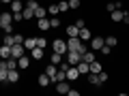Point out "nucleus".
Returning <instances> with one entry per match:
<instances>
[{
  "label": "nucleus",
  "mask_w": 129,
  "mask_h": 96,
  "mask_svg": "<svg viewBox=\"0 0 129 96\" xmlns=\"http://www.w3.org/2000/svg\"><path fill=\"white\" fill-rule=\"evenodd\" d=\"M67 62H69V66H78V62L82 60V54L80 51H75V49H67Z\"/></svg>",
  "instance_id": "f257e3e1"
},
{
  "label": "nucleus",
  "mask_w": 129,
  "mask_h": 96,
  "mask_svg": "<svg viewBox=\"0 0 129 96\" xmlns=\"http://www.w3.org/2000/svg\"><path fill=\"white\" fill-rule=\"evenodd\" d=\"M52 51L67 54V41H62V38H54V41H52Z\"/></svg>",
  "instance_id": "f03ea898"
},
{
  "label": "nucleus",
  "mask_w": 129,
  "mask_h": 96,
  "mask_svg": "<svg viewBox=\"0 0 129 96\" xmlns=\"http://www.w3.org/2000/svg\"><path fill=\"white\" fill-rule=\"evenodd\" d=\"M103 45H106V38H101V36H92L90 38V49L92 51H99Z\"/></svg>",
  "instance_id": "7ed1b4c3"
},
{
  "label": "nucleus",
  "mask_w": 129,
  "mask_h": 96,
  "mask_svg": "<svg viewBox=\"0 0 129 96\" xmlns=\"http://www.w3.org/2000/svg\"><path fill=\"white\" fill-rule=\"evenodd\" d=\"M24 54H26V47H24V45H13V47H11V56H13L15 60L22 58Z\"/></svg>",
  "instance_id": "20e7f679"
},
{
  "label": "nucleus",
  "mask_w": 129,
  "mask_h": 96,
  "mask_svg": "<svg viewBox=\"0 0 129 96\" xmlns=\"http://www.w3.org/2000/svg\"><path fill=\"white\" fill-rule=\"evenodd\" d=\"M78 77H80L78 66H69V68H67V81H75Z\"/></svg>",
  "instance_id": "39448f33"
},
{
  "label": "nucleus",
  "mask_w": 129,
  "mask_h": 96,
  "mask_svg": "<svg viewBox=\"0 0 129 96\" xmlns=\"http://www.w3.org/2000/svg\"><path fill=\"white\" fill-rule=\"evenodd\" d=\"M56 92L58 94H67L69 92V81L64 79V81H56Z\"/></svg>",
  "instance_id": "423d86ee"
},
{
  "label": "nucleus",
  "mask_w": 129,
  "mask_h": 96,
  "mask_svg": "<svg viewBox=\"0 0 129 96\" xmlns=\"http://www.w3.org/2000/svg\"><path fill=\"white\" fill-rule=\"evenodd\" d=\"M62 60H64V54H58V51H54V54L50 56V62H52V64H56V66H58Z\"/></svg>",
  "instance_id": "0eeeda50"
},
{
  "label": "nucleus",
  "mask_w": 129,
  "mask_h": 96,
  "mask_svg": "<svg viewBox=\"0 0 129 96\" xmlns=\"http://www.w3.org/2000/svg\"><path fill=\"white\" fill-rule=\"evenodd\" d=\"M0 22H2V26L11 24V22H13V13H9V11H5V13H0Z\"/></svg>",
  "instance_id": "6e6552de"
},
{
  "label": "nucleus",
  "mask_w": 129,
  "mask_h": 96,
  "mask_svg": "<svg viewBox=\"0 0 129 96\" xmlns=\"http://www.w3.org/2000/svg\"><path fill=\"white\" fill-rule=\"evenodd\" d=\"M80 38H82V41H84V43H86V41H90V38H92V32H90V30H88V28H86V26H84V28H82V30H80Z\"/></svg>",
  "instance_id": "1a4fd4ad"
},
{
  "label": "nucleus",
  "mask_w": 129,
  "mask_h": 96,
  "mask_svg": "<svg viewBox=\"0 0 129 96\" xmlns=\"http://www.w3.org/2000/svg\"><path fill=\"white\" fill-rule=\"evenodd\" d=\"M28 66H30V58H28V56L17 58V68H28Z\"/></svg>",
  "instance_id": "9d476101"
},
{
  "label": "nucleus",
  "mask_w": 129,
  "mask_h": 96,
  "mask_svg": "<svg viewBox=\"0 0 129 96\" xmlns=\"http://www.w3.org/2000/svg\"><path fill=\"white\" fill-rule=\"evenodd\" d=\"M123 15H125V11H120V9H114L110 13V17H112V22H123Z\"/></svg>",
  "instance_id": "9b49d317"
},
{
  "label": "nucleus",
  "mask_w": 129,
  "mask_h": 96,
  "mask_svg": "<svg viewBox=\"0 0 129 96\" xmlns=\"http://www.w3.org/2000/svg\"><path fill=\"white\" fill-rule=\"evenodd\" d=\"M37 26H39V30H50V19L47 17H41V19H37Z\"/></svg>",
  "instance_id": "f8f14e48"
},
{
  "label": "nucleus",
  "mask_w": 129,
  "mask_h": 96,
  "mask_svg": "<svg viewBox=\"0 0 129 96\" xmlns=\"http://www.w3.org/2000/svg\"><path fill=\"white\" fill-rule=\"evenodd\" d=\"M50 83H52V77H50V75H47V73H43V75H39V86H41V88H45V86H50Z\"/></svg>",
  "instance_id": "ddd939ff"
},
{
  "label": "nucleus",
  "mask_w": 129,
  "mask_h": 96,
  "mask_svg": "<svg viewBox=\"0 0 129 96\" xmlns=\"http://www.w3.org/2000/svg\"><path fill=\"white\" fill-rule=\"evenodd\" d=\"M67 36H80V28L75 26V24L67 26Z\"/></svg>",
  "instance_id": "4468645a"
},
{
  "label": "nucleus",
  "mask_w": 129,
  "mask_h": 96,
  "mask_svg": "<svg viewBox=\"0 0 129 96\" xmlns=\"http://www.w3.org/2000/svg\"><path fill=\"white\" fill-rule=\"evenodd\" d=\"M0 58H2V60L11 58V47H9V45H5V43H2V47H0Z\"/></svg>",
  "instance_id": "2eb2a0df"
},
{
  "label": "nucleus",
  "mask_w": 129,
  "mask_h": 96,
  "mask_svg": "<svg viewBox=\"0 0 129 96\" xmlns=\"http://www.w3.org/2000/svg\"><path fill=\"white\" fill-rule=\"evenodd\" d=\"M78 70H80L82 75L90 73V66H88V62H84V60H80V62H78Z\"/></svg>",
  "instance_id": "dca6fc26"
},
{
  "label": "nucleus",
  "mask_w": 129,
  "mask_h": 96,
  "mask_svg": "<svg viewBox=\"0 0 129 96\" xmlns=\"http://www.w3.org/2000/svg\"><path fill=\"white\" fill-rule=\"evenodd\" d=\"M7 81H9V83H17V81H19V73H17V68H15V70H9V77H7Z\"/></svg>",
  "instance_id": "f3484780"
},
{
  "label": "nucleus",
  "mask_w": 129,
  "mask_h": 96,
  "mask_svg": "<svg viewBox=\"0 0 129 96\" xmlns=\"http://www.w3.org/2000/svg\"><path fill=\"white\" fill-rule=\"evenodd\" d=\"M45 13H47V11H45V6H41V4H37V6H35V17H37V19L45 17Z\"/></svg>",
  "instance_id": "a211bd4d"
},
{
  "label": "nucleus",
  "mask_w": 129,
  "mask_h": 96,
  "mask_svg": "<svg viewBox=\"0 0 129 96\" xmlns=\"http://www.w3.org/2000/svg\"><path fill=\"white\" fill-rule=\"evenodd\" d=\"M43 51H45V49H41V47H35V49H30V56H32L35 60H41V58H43Z\"/></svg>",
  "instance_id": "6ab92c4d"
},
{
  "label": "nucleus",
  "mask_w": 129,
  "mask_h": 96,
  "mask_svg": "<svg viewBox=\"0 0 129 96\" xmlns=\"http://www.w3.org/2000/svg\"><path fill=\"white\" fill-rule=\"evenodd\" d=\"M82 60H84V62H88V64H90L92 60H95V51H92V49L88 51V49H86V51L82 54Z\"/></svg>",
  "instance_id": "aec40b11"
},
{
  "label": "nucleus",
  "mask_w": 129,
  "mask_h": 96,
  "mask_svg": "<svg viewBox=\"0 0 129 96\" xmlns=\"http://www.w3.org/2000/svg\"><path fill=\"white\" fill-rule=\"evenodd\" d=\"M24 47H26L28 51L35 49V47H37V38H24Z\"/></svg>",
  "instance_id": "412c9836"
},
{
  "label": "nucleus",
  "mask_w": 129,
  "mask_h": 96,
  "mask_svg": "<svg viewBox=\"0 0 129 96\" xmlns=\"http://www.w3.org/2000/svg\"><path fill=\"white\" fill-rule=\"evenodd\" d=\"M11 6H13V13H22L24 2H19V0H13V2H11Z\"/></svg>",
  "instance_id": "4be33fe9"
},
{
  "label": "nucleus",
  "mask_w": 129,
  "mask_h": 96,
  "mask_svg": "<svg viewBox=\"0 0 129 96\" xmlns=\"http://www.w3.org/2000/svg\"><path fill=\"white\" fill-rule=\"evenodd\" d=\"M88 83H90V86H99V73H90L88 75Z\"/></svg>",
  "instance_id": "5701e85b"
},
{
  "label": "nucleus",
  "mask_w": 129,
  "mask_h": 96,
  "mask_svg": "<svg viewBox=\"0 0 129 96\" xmlns=\"http://www.w3.org/2000/svg\"><path fill=\"white\" fill-rule=\"evenodd\" d=\"M88 66H90V73H99V70H101V64H99V60H92Z\"/></svg>",
  "instance_id": "b1692460"
},
{
  "label": "nucleus",
  "mask_w": 129,
  "mask_h": 96,
  "mask_svg": "<svg viewBox=\"0 0 129 96\" xmlns=\"http://www.w3.org/2000/svg\"><path fill=\"white\" fill-rule=\"evenodd\" d=\"M56 70H58V66H56V64H47V68H45V73L47 75H50V77H54V75H56Z\"/></svg>",
  "instance_id": "393cba45"
},
{
  "label": "nucleus",
  "mask_w": 129,
  "mask_h": 96,
  "mask_svg": "<svg viewBox=\"0 0 129 96\" xmlns=\"http://www.w3.org/2000/svg\"><path fill=\"white\" fill-rule=\"evenodd\" d=\"M47 13H50L52 17H56V15L60 13V9H58V4H50V6H47Z\"/></svg>",
  "instance_id": "a878e982"
},
{
  "label": "nucleus",
  "mask_w": 129,
  "mask_h": 96,
  "mask_svg": "<svg viewBox=\"0 0 129 96\" xmlns=\"http://www.w3.org/2000/svg\"><path fill=\"white\" fill-rule=\"evenodd\" d=\"M7 77H9V68L0 66V81H7Z\"/></svg>",
  "instance_id": "bb28decb"
},
{
  "label": "nucleus",
  "mask_w": 129,
  "mask_h": 96,
  "mask_svg": "<svg viewBox=\"0 0 129 96\" xmlns=\"http://www.w3.org/2000/svg\"><path fill=\"white\" fill-rule=\"evenodd\" d=\"M58 9H60V13H67V11H69V2H58Z\"/></svg>",
  "instance_id": "cd10ccee"
},
{
  "label": "nucleus",
  "mask_w": 129,
  "mask_h": 96,
  "mask_svg": "<svg viewBox=\"0 0 129 96\" xmlns=\"http://www.w3.org/2000/svg\"><path fill=\"white\" fill-rule=\"evenodd\" d=\"M116 36H106V45H110V47H116Z\"/></svg>",
  "instance_id": "c85d7f7f"
},
{
  "label": "nucleus",
  "mask_w": 129,
  "mask_h": 96,
  "mask_svg": "<svg viewBox=\"0 0 129 96\" xmlns=\"http://www.w3.org/2000/svg\"><path fill=\"white\" fill-rule=\"evenodd\" d=\"M5 45H9V47H13V45H15V41H13V34H7V36H5Z\"/></svg>",
  "instance_id": "c756f323"
},
{
  "label": "nucleus",
  "mask_w": 129,
  "mask_h": 96,
  "mask_svg": "<svg viewBox=\"0 0 129 96\" xmlns=\"http://www.w3.org/2000/svg\"><path fill=\"white\" fill-rule=\"evenodd\" d=\"M80 6H82L80 0H69V9H80Z\"/></svg>",
  "instance_id": "7c9ffc66"
},
{
  "label": "nucleus",
  "mask_w": 129,
  "mask_h": 96,
  "mask_svg": "<svg viewBox=\"0 0 129 96\" xmlns=\"http://www.w3.org/2000/svg\"><path fill=\"white\" fill-rule=\"evenodd\" d=\"M118 6H120L118 2H108V4H106V9L110 11V13H112V11H114V9H118Z\"/></svg>",
  "instance_id": "2f4dec72"
},
{
  "label": "nucleus",
  "mask_w": 129,
  "mask_h": 96,
  "mask_svg": "<svg viewBox=\"0 0 129 96\" xmlns=\"http://www.w3.org/2000/svg\"><path fill=\"white\" fill-rule=\"evenodd\" d=\"M13 41H15V45H24V36L22 34H13Z\"/></svg>",
  "instance_id": "473e14b6"
},
{
  "label": "nucleus",
  "mask_w": 129,
  "mask_h": 96,
  "mask_svg": "<svg viewBox=\"0 0 129 96\" xmlns=\"http://www.w3.org/2000/svg\"><path fill=\"white\" fill-rule=\"evenodd\" d=\"M99 51H101L103 56H110V54H112V47H110V45H103V47H101Z\"/></svg>",
  "instance_id": "72a5a7b5"
},
{
  "label": "nucleus",
  "mask_w": 129,
  "mask_h": 96,
  "mask_svg": "<svg viewBox=\"0 0 129 96\" xmlns=\"http://www.w3.org/2000/svg\"><path fill=\"white\" fill-rule=\"evenodd\" d=\"M50 26H52V28H60V19H58V17H52V19H50Z\"/></svg>",
  "instance_id": "f704fd0d"
},
{
  "label": "nucleus",
  "mask_w": 129,
  "mask_h": 96,
  "mask_svg": "<svg viewBox=\"0 0 129 96\" xmlns=\"http://www.w3.org/2000/svg\"><path fill=\"white\" fill-rule=\"evenodd\" d=\"M106 81H108V73L99 70V83H106Z\"/></svg>",
  "instance_id": "c9c22d12"
},
{
  "label": "nucleus",
  "mask_w": 129,
  "mask_h": 96,
  "mask_svg": "<svg viewBox=\"0 0 129 96\" xmlns=\"http://www.w3.org/2000/svg\"><path fill=\"white\" fill-rule=\"evenodd\" d=\"M37 47L45 49V47H47V41H45V38H37Z\"/></svg>",
  "instance_id": "e433bc0d"
},
{
  "label": "nucleus",
  "mask_w": 129,
  "mask_h": 96,
  "mask_svg": "<svg viewBox=\"0 0 129 96\" xmlns=\"http://www.w3.org/2000/svg\"><path fill=\"white\" fill-rule=\"evenodd\" d=\"M2 30H5L7 34H13V26H11V24H7V26H2Z\"/></svg>",
  "instance_id": "4c0bfd02"
},
{
  "label": "nucleus",
  "mask_w": 129,
  "mask_h": 96,
  "mask_svg": "<svg viewBox=\"0 0 129 96\" xmlns=\"http://www.w3.org/2000/svg\"><path fill=\"white\" fill-rule=\"evenodd\" d=\"M22 19H24L22 13H13V22H22Z\"/></svg>",
  "instance_id": "58836bf2"
},
{
  "label": "nucleus",
  "mask_w": 129,
  "mask_h": 96,
  "mask_svg": "<svg viewBox=\"0 0 129 96\" xmlns=\"http://www.w3.org/2000/svg\"><path fill=\"white\" fill-rule=\"evenodd\" d=\"M75 26H78L80 30H82V28H84V19H75Z\"/></svg>",
  "instance_id": "ea45409f"
},
{
  "label": "nucleus",
  "mask_w": 129,
  "mask_h": 96,
  "mask_svg": "<svg viewBox=\"0 0 129 96\" xmlns=\"http://www.w3.org/2000/svg\"><path fill=\"white\" fill-rule=\"evenodd\" d=\"M67 94H69V96H80V92H78V90H71V88H69V92H67Z\"/></svg>",
  "instance_id": "a19ab883"
},
{
  "label": "nucleus",
  "mask_w": 129,
  "mask_h": 96,
  "mask_svg": "<svg viewBox=\"0 0 129 96\" xmlns=\"http://www.w3.org/2000/svg\"><path fill=\"white\" fill-rule=\"evenodd\" d=\"M123 22H125V24H129V13H127V11H125V15H123Z\"/></svg>",
  "instance_id": "79ce46f5"
},
{
  "label": "nucleus",
  "mask_w": 129,
  "mask_h": 96,
  "mask_svg": "<svg viewBox=\"0 0 129 96\" xmlns=\"http://www.w3.org/2000/svg\"><path fill=\"white\" fill-rule=\"evenodd\" d=\"M11 2H13V0H2V4H11Z\"/></svg>",
  "instance_id": "37998d69"
},
{
  "label": "nucleus",
  "mask_w": 129,
  "mask_h": 96,
  "mask_svg": "<svg viewBox=\"0 0 129 96\" xmlns=\"http://www.w3.org/2000/svg\"><path fill=\"white\" fill-rule=\"evenodd\" d=\"M0 30H2V22H0Z\"/></svg>",
  "instance_id": "c03bdc74"
},
{
  "label": "nucleus",
  "mask_w": 129,
  "mask_h": 96,
  "mask_svg": "<svg viewBox=\"0 0 129 96\" xmlns=\"http://www.w3.org/2000/svg\"><path fill=\"white\" fill-rule=\"evenodd\" d=\"M0 4H2V0H0Z\"/></svg>",
  "instance_id": "a18cd8bd"
}]
</instances>
